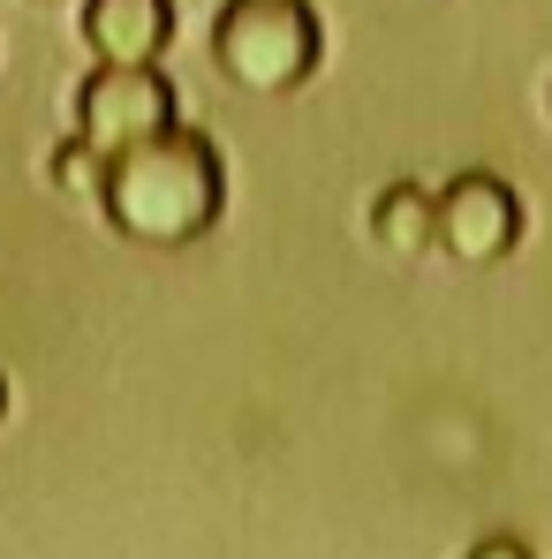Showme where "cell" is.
I'll list each match as a JSON object with an SVG mask.
<instances>
[{
  "label": "cell",
  "instance_id": "cell-1",
  "mask_svg": "<svg viewBox=\"0 0 552 559\" xmlns=\"http://www.w3.org/2000/svg\"><path fill=\"white\" fill-rule=\"evenodd\" d=\"M98 212H106L114 235L144 242V250H189V242H204V235L220 227V212H227V159H220V144H212L204 129L175 121V129H160L152 144L106 159V175H98Z\"/></svg>",
  "mask_w": 552,
  "mask_h": 559
},
{
  "label": "cell",
  "instance_id": "cell-2",
  "mask_svg": "<svg viewBox=\"0 0 552 559\" xmlns=\"http://www.w3.org/2000/svg\"><path fill=\"white\" fill-rule=\"evenodd\" d=\"M326 31L310 0H227L212 23V69L250 98H287L318 76Z\"/></svg>",
  "mask_w": 552,
  "mask_h": 559
},
{
  "label": "cell",
  "instance_id": "cell-3",
  "mask_svg": "<svg viewBox=\"0 0 552 559\" xmlns=\"http://www.w3.org/2000/svg\"><path fill=\"white\" fill-rule=\"evenodd\" d=\"M175 121H183L175 114V84L160 69H98L92 61V76L77 84V129L69 136H84L98 159H121V152L152 144Z\"/></svg>",
  "mask_w": 552,
  "mask_h": 559
},
{
  "label": "cell",
  "instance_id": "cell-4",
  "mask_svg": "<svg viewBox=\"0 0 552 559\" xmlns=\"http://www.w3.org/2000/svg\"><path fill=\"white\" fill-rule=\"evenodd\" d=\"M439 250L469 273L507 265L522 250V197L500 175H455L439 189Z\"/></svg>",
  "mask_w": 552,
  "mask_h": 559
},
{
  "label": "cell",
  "instance_id": "cell-5",
  "mask_svg": "<svg viewBox=\"0 0 552 559\" xmlns=\"http://www.w3.org/2000/svg\"><path fill=\"white\" fill-rule=\"evenodd\" d=\"M77 38L98 69H160L175 46V0H84Z\"/></svg>",
  "mask_w": 552,
  "mask_h": 559
},
{
  "label": "cell",
  "instance_id": "cell-6",
  "mask_svg": "<svg viewBox=\"0 0 552 559\" xmlns=\"http://www.w3.org/2000/svg\"><path fill=\"white\" fill-rule=\"evenodd\" d=\"M371 242H378L386 258H424V250H439V189L386 182L371 197Z\"/></svg>",
  "mask_w": 552,
  "mask_h": 559
},
{
  "label": "cell",
  "instance_id": "cell-7",
  "mask_svg": "<svg viewBox=\"0 0 552 559\" xmlns=\"http://www.w3.org/2000/svg\"><path fill=\"white\" fill-rule=\"evenodd\" d=\"M98 175H106V159H98L84 136H61V144H54V167H46V182L61 189V197H98Z\"/></svg>",
  "mask_w": 552,
  "mask_h": 559
},
{
  "label": "cell",
  "instance_id": "cell-8",
  "mask_svg": "<svg viewBox=\"0 0 552 559\" xmlns=\"http://www.w3.org/2000/svg\"><path fill=\"white\" fill-rule=\"evenodd\" d=\"M461 559H538V552H530L522 537H507V530H500V537H477V545H469Z\"/></svg>",
  "mask_w": 552,
  "mask_h": 559
},
{
  "label": "cell",
  "instance_id": "cell-9",
  "mask_svg": "<svg viewBox=\"0 0 552 559\" xmlns=\"http://www.w3.org/2000/svg\"><path fill=\"white\" fill-rule=\"evenodd\" d=\"M0 416H8V378H0Z\"/></svg>",
  "mask_w": 552,
  "mask_h": 559
},
{
  "label": "cell",
  "instance_id": "cell-10",
  "mask_svg": "<svg viewBox=\"0 0 552 559\" xmlns=\"http://www.w3.org/2000/svg\"><path fill=\"white\" fill-rule=\"evenodd\" d=\"M38 8H61V0H38Z\"/></svg>",
  "mask_w": 552,
  "mask_h": 559
},
{
  "label": "cell",
  "instance_id": "cell-11",
  "mask_svg": "<svg viewBox=\"0 0 552 559\" xmlns=\"http://www.w3.org/2000/svg\"><path fill=\"white\" fill-rule=\"evenodd\" d=\"M545 98H552V92H545Z\"/></svg>",
  "mask_w": 552,
  "mask_h": 559
}]
</instances>
